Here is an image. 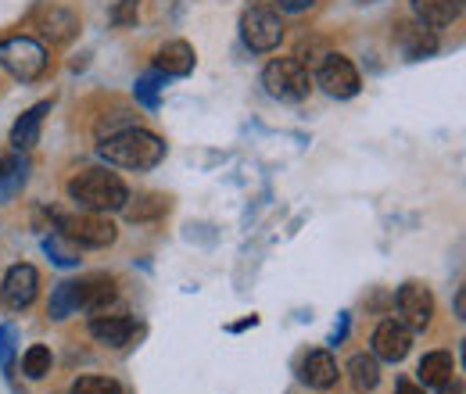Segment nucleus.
Masks as SVG:
<instances>
[{"mask_svg":"<svg viewBox=\"0 0 466 394\" xmlns=\"http://www.w3.org/2000/svg\"><path fill=\"white\" fill-rule=\"evenodd\" d=\"M97 151H101V158L108 166L133 172H147L166 162V140L155 136L151 129H140V126H126L112 136H105Z\"/></svg>","mask_w":466,"mask_h":394,"instance_id":"f257e3e1","label":"nucleus"},{"mask_svg":"<svg viewBox=\"0 0 466 394\" xmlns=\"http://www.w3.org/2000/svg\"><path fill=\"white\" fill-rule=\"evenodd\" d=\"M68 197L83 208V212H122L129 201V187L122 183V176L112 169H83L79 176L68 179Z\"/></svg>","mask_w":466,"mask_h":394,"instance_id":"f03ea898","label":"nucleus"},{"mask_svg":"<svg viewBox=\"0 0 466 394\" xmlns=\"http://www.w3.org/2000/svg\"><path fill=\"white\" fill-rule=\"evenodd\" d=\"M0 65L11 72L18 83H36L47 72V47L33 36H7L0 40Z\"/></svg>","mask_w":466,"mask_h":394,"instance_id":"7ed1b4c3","label":"nucleus"},{"mask_svg":"<svg viewBox=\"0 0 466 394\" xmlns=\"http://www.w3.org/2000/svg\"><path fill=\"white\" fill-rule=\"evenodd\" d=\"M262 86L269 90V97L288 101V105H298V101L309 97V90H312V76H309L305 61H298V57H277V61L266 65V72H262Z\"/></svg>","mask_w":466,"mask_h":394,"instance_id":"20e7f679","label":"nucleus"},{"mask_svg":"<svg viewBox=\"0 0 466 394\" xmlns=\"http://www.w3.org/2000/svg\"><path fill=\"white\" fill-rule=\"evenodd\" d=\"M240 40H244V47L255 51V55L277 51L280 40H284V22H280V15L269 11V7L251 4V7L240 15Z\"/></svg>","mask_w":466,"mask_h":394,"instance_id":"39448f33","label":"nucleus"},{"mask_svg":"<svg viewBox=\"0 0 466 394\" xmlns=\"http://www.w3.org/2000/svg\"><path fill=\"white\" fill-rule=\"evenodd\" d=\"M58 233H65L76 248H108L116 244L118 229L101 212H79V216H58Z\"/></svg>","mask_w":466,"mask_h":394,"instance_id":"423d86ee","label":"nucleus"},{"mask_svg":"<svg viewBox=\"0 0 466 394\" xmlns=\"http://www.w3.org/2000/svg\"><path fill=\"white\" fill-rule=\"evenodd\" d=\"M36 294H40V273H36V266L18 262V266H11L4 273V280H0V301H4L7 312H25L36 301Z\"/></svg>","mask_w":466,"mask_h":394,"instance_id":"0eeeda50","label":"nucleus"},{"mask_svg":"<svg viewBox=\"0 0 466 394\" xmlns=\"http://www.w3.org/2000/svg\"><path fill=\"white\" fill-rule=\"evenodd\" d=\"M316 83L330 94V97H338V101H349L359 94V86H362V79H359V68L351 65L345 55H323L319 61V72H316Z\"/></svg>","mask_w":466,"mask_h":394,"instance_id":"6e6552de","label":"nucleus"},{"mask_svg":"<svg viewBox=\"0 0 466 394\" xmlns=\"http://www.w3.org/2000/svg\"><path fill=\"white\" fill-rule=\"evenodd\" d=\"M395 305H399V323L409 327L412 334H416V330H427L431 319H434V294H431L423 283H406V287H399Z\"/></svg>","mask_w":466,"mask_h":394,"instance_id":"1a4fd4ad","label":"nucleus"},{"mask_svg":"<svg viewBox=\"0 0 466 394\" xmlns=\"http://www.w3.org/2000/svg\"><path fill=\"white\" fill-rule=\"evenodd\" d=\"M33 25L40 29V36H47L51 44H68L79 33V15L65 4H40L33 11Z\"/></svg>","mask_w":466,"mask_h":394,"instance_id":"9d476101","label":"nucleus"},{"mask_svg":"<svg viewBox=\"0 0 466 394\" xmlns=\"http://www.w3.org/2000/svg\"><path fill=\"white\" fill-rule=\"evenodd\" d=\"M72 294H76V312L83 308V312H94V316L108 312V305L118 298L116 280L105 277V273H90L83 280H72Z\"/></svg>","mask_w":466,"mask_h":394,"instance_id":"9b49d317","label":"nucleus"},{"mask_svg":"<svg viewBox=\"0 0 466 394\" xmlns=\"http://www.w3.org/2000/svg\"><path fill=\"white\" fill-rule=\"evenodd\" d=\"M412 348V330L402 327L399 319H384L373 330V359L377 362H402Z\"/></svg>","mask_w":466,"mask_h":394,"instance_id":"f8f14e48","label":"nucleus"},{"mask_svg":"<svg viewBox=\"0 0 466 394\" xmlns=\"http://www.w3.org/2000/svg\"><path fill=\"white\" fill-rule=\"evenodd\" d=\"M395 40H399V47H402L406 57H412V61L438 55V47H441L438 33H434L431 25H423V22H399V25H395Z\"/></svg>","mask_w":466,"mask_h":394,"instance_id":"ddd939ff","label":"nucleus"},{"mask_svg":"<svg viewBox=\"0 0 466 394\" xmlns=\"http://www.w3.org/2000/svg\"><path fill=\"white\" fill-rule=\"evenodd\" d=\"M51 112V101H40V105H33L29 112L18 115V122L11 126V151H33L36 144H40V129H44V118Z\"/></svg>","mask_w":466,"mask_h":394,"instance_id":"4468645a","label":"nucleus"},{"mask_svg":"<svg viewBox=\"0 0 466 394\" xmlns=\"http://www.w3.org/2000/svg\"><path fill=\"white\" fill-rule=\"evenodd\" d=\"M194 47L187 40H169L158 47L155 55V72H162L166 79H179V76H190L194 72Z\"/></svg>","mask_w":466,"mask_h":394,"instance_id":"2eb2a0df","label":"nucleus"},{"mask_svg":"<svg viewBox=\"0 0 466 394\" xmlns=\"http://www.w3.org/2000/svg\"><path fill=\"white\" fill-rule=\"evenodd\" d=\"M452 377H456V359H452L449 351H431V355H423L420 366H416V380H420L423 388H434V391L449 388Z\"/></svg>","mask_w":466,"mask_h":394,"instance_id":"dca6fc26","label":"nucleus"},{"mask_svg":"<svg viewBox=\"0 0 466 394\" xmlns=\"http://www.w3.org/2000/svg\"><path fill=\"white\" fill-rule=\"evenodd\" d=\"M137 334V323L129 319V316H94L90 319V338L97 340V344H108V348H122V344H129V338Z\"/></svg>","mask_w":466,"mask_h":394,"instance_id":"f3484780","label":"nucleus"},{"mask_svg":"<svg viewBox=\"0 0 466 394\" xmlns=\"http://www.w3.org/2000/svg\"><path fill=\"white\" fill-rule=\"evenodd\" d=\"M301 380L309 388H316V391L334 388L338 384V362H334V355L330 351H309L301 359Z\"/></svg>","mask_w":466,"mask_h":394,"instance_id":"a211bd4d","label":"nucleus"},{"mask_svg":"<svg viewBox=\"0 0 466 394\" xmlns=\"http://www.w3.org/2000/svg\"><path fill=\"white\" fill-rule=\"evenodd\" d=\"M409 4H412L416 22H423V25H431V29L452 25V22H460V15H463V0H409Z\"/></svg>","mask_w":466,"mask_h":394,"instance_id":"6ab92c4d","label":"nucleus"},{"mask_svg":"<svg viewBox=\"0 0 466 394\" xmlns=\"http://www.w3.org/2000/svg\"><path fill=\"white\" fill-rule=\"evenodd\" d=\"M29 179V162L22 158V151H4L0 155V201L15 197Z\"/></svg>","mask_w":466,"mask_h":394,"instance_id":"aec40b11","label":"nucleus"},{"mask_svg":"<svg viewBox=\"0 0 466 394\" xmlns=\"http://www.w3.org/2000/svg\"><path fill=\"white\" fill-rule=\"evenodd\" d=\"M122 212H126L129 223H155V219H162L169 212V197L166 194H140L137 201L129 197Z\"/></svg>","mask_w":466,"mask_h":394,"instance_id":"412c9836","label":"nucleus"},{"mask_svg":"<svg viewBox=\"0 0 466 394\" xmlns=\"http://www.w3.org/2000/svg\"><path fill=\"white\" fill-rule=\"evenodd\" d=\"M349 377H351V388L359 394L377 391V384H380V362L373 355H351Z\"/></svg>","mask_w":466,"mask_h":394,"instance_id":"4be33fe9","label":"nucleus"},{"mask_svg":"<svg viewBox=\"0 0 466 394\" xmlns=\"http://www.w3.org/2000/svg\"><path fill=\"white\" fill-rule=\"evenodd\" d=\"M44 251H47V258L61 266V269H76L79 266V248L65 237V233H51V237H44Z\"/></svg>","mask_w":466,"mask_h":394,"instance_id":"5701e85b","label":"nucleus"},{"mask_svg":"<svg viewBox=\"0 0 466 394\" xmlns=\"http://www.w3.org/2000/svg\"><path fill=\"white\" fill-rule=\"evenodd\" d=\"M162 90H166V76L151 68V72H144V76L137 79V90H133V94H137V101H140L144 108L155 112V108L162 105Z\"/></svg>","mask_w":466,"mask_h":394,"instance_id":"b1692460","label":"nucleus"},{"mask_svg":"<svg viewBox=\"0 0 466 394\" xmlns=\"http://www.w3.org/2000/svg\"><path fill=\"white\" fill-rule=\"evenodd\" d=\"M22 373L29 380H44L51 373V348L47 344H33L25 355H22Z\"/></svg>","mask_w":466,"mask_h":394,"instance_id":"393cba45","label":"nucleus"},{"mask_svg":"<svg viewBox=\"0 0 466 394\" xmlns=\"http://www.w3.org/2000/svg\"><path fill=\"white\" fill-rule=\"evenodd\" d=\"M76 312V294H72V280H61L51 290V305H47V316L51 319H68Z\"/></svg>","mask_w":466,"mask_h":394,"instance_id":"a878e982","label":"nucleus"},{"mask_svg":"<svg viewBox=\"0 0 466 394\" xmlns=\"http://www.w3.org/2000/svg\"><path fill=\"white\" fill-rule=\"evenodd\" d=\"M72 394H122V384L112 377H79L72 384Z\"/></svg>","mask_w":466,"mask_h":394,"instance_id":"bb28decb","label":"nucleus"},{"mask_svg":"<svg viewBox=\"0 0 466 394\" xmlns=\"http://www.w3.org/2000/svg\"><path fill=\"white\" fill-rule=\"evenodd\" d=\"M15 344H18V330L11 323H0V369L11 373L15 366Z\"/></svg>","mask_w":466,"mask_h":394,"instance_id":"cd10ccee","label":"nucleus"},{"mask_svg":"<svg viewBox=\"0 0 466 394\" xmlns=\"http://www.w3.org/2000/svg\"><path fill=\"white\" fill-rule=\"evenodd\" d=\"M251 4L269 7V11H277V15H301V11H309L316 0H251Z\"/></svg>","mask_w":466,"mask_h":394,"instance_id":"c85d7f7f","label":"nucleus"},{"mask_svg":"<svg viewBox=\"0 0 466 394\" xmlns=\"http://www.w3.org/2000/svg\"><path fill=\"white\" fill-rule=\"evenodd\" d=\"M137 15H140V0H122L116 7V25H133L137 22Z\"/></svg>","mask_w":466,"mask_h":394,"instance_id":"c756f323","label":"nucleus"},{"mask_svg":"<svg viewBox=\"0 0 466 394\" xmlns=\"http://www.w3.org/2000/svg\"><path fill=\"white\" fill-rule=\"evenodd\" d=\"M345 334H349V316H341V327L334 330V338H330V344H338V340H345Z\"/></svg>","mask_w":466,"mask_h":394,"instance_id":"7c9ffc66","label":"nucleus"},{"mask_svg":"<svg viewBox=\"0 0 466 394\" xmlns=\"http://www.w3.org/2000/svg\"><path fill=\"white\" fill-rule=\"evenodd\" d=\"M248 327H258V316H248L244 323H233L230 330H233V334H240V330H248Z\"/></svg>","mask_w":466,"mask_h":394,"instance_id":"2f4dec72","label":"nucleus"},{"mask_svg":"<svg viewBox=\"0 0 466 394\" xmlns=\"http://www.w3.org/2000/svg\"><path fill=\"white\" fill-rule=\"evenodd\" d=\"M395 394H423L416 384H409V380H399V388H395Z\"/></svg>","mask_w":466,"mask_h":394,"instance_id":"473e14b6","label":"nucleus"},{"mask_svg":"<svg viewBox=\"0 0 466 394\" xmlns=\"http://www.w3.org/2000/svg\"><path fill=\"white\" fill-rule=\"evenodd\" d=\"M441 394H463V388H460V384H456V388H452V391H445V388H441Z\"/></svg>","mask_w":466,"mask_h":394,"instance_id":"72a5a7b5","label":"nucleus"},{"mask_svg":"<svg viewBox=\"0 0 466 394\" xmlns=\"http://www.w3.org/2000/svg\"><path fill=\"white\" fill-rule=\"evenodd\" d=\"M359 4H373V0H359Z\"/></svg>","mask_w":466,"mask_h":394,"instance_id":"f704fd0d","label":"nucleus"}]
</instances>
